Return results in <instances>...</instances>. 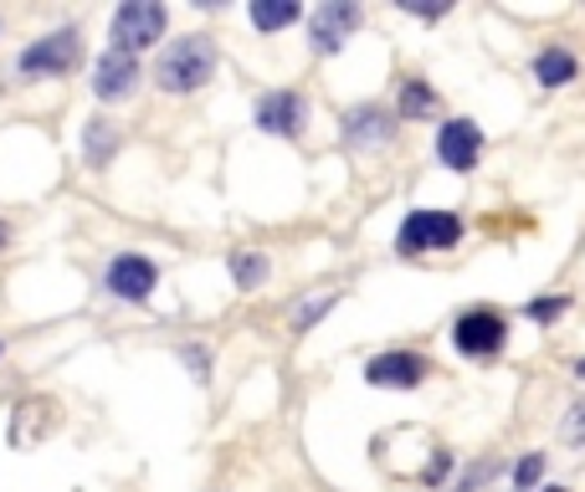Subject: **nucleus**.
<instances>
[{"label": "nucleus", "mask_w": 585, "mask_h": 492, "mask_svg": "<svg viewBox=\"0 0 585 492\" xmlns=\"http://www.w3.org/2000/svg\"><path fill=\"white\" fill-rule=\"evenodd\" d=\"M216 72V41L211 37H186V41H170L155 67V82L165 93H196L206 88Z\"/></svg>", "instance_id": "obj_1"}, {"label": "nucleus", "mask_w": 585, "mask_h": 492, "mask_svg": "<svg viewBox=\"0 0 585 492\" xmlns=\"http://www.w3.org/2000/svg\"><path fill=\"white\" fill-rule=\"evenodd\" d=\"M463 241V221L453 211H412L400 221V257H422V252H453Z\"/></svg>", "instance_id": "obj_2"}, {"label": "nucleus", "mask_w": 585, "mask_h": 492, "mask_svg": "<svg viewBox=\"0 0 585 492\" xmlns=\"http://www.w3.org/2000/svg\"><path fill=\"white\" fill-rule=\"evenodd\" d=\"M165 21H170V11L160 0H129V6H119V16H113V52L133 57L145 47H155L165 37Z\"/></svg>", "instance_id": "obj_3"}, {"label": "nucleus", "mask_w": 585, "mask_h": 492, "mask_svg": "<svg viewBox=\"0 0 585 492\" xmlns=\"http://www.w3.org/2000/svg\"><path fill=\"white\" fill-rule=\"evenodd\" d=\"M504 339H508V319L498 313V308H467L453 329V344L463 349L467 360H488V354H498Z\"/></svg>", "instance_id": "obj_4"}, {"label": "nucleus", "mask_w": 585, "mask_h": 492, "mask_svg": "<svg viewBox=\"0 0 585 492\" xmlns=\"http://www.w3.org/2000/svg\"><path fill=\"white\" fill-rule=\"evenodd\" d=\"M359 21H365V11H359L355 0H329V6H319V11L308 16V41H314V52L334 57L359 31Z\"/></svg>", "instance_id": "obj_5"}, {"label": "nucleus", "mask_w": 585, "mask_h": 492, "mask_svg": "<svg viewBox=\"0 0 585 492\" xmlns=\"http://www.w3.org/2000/svg\"><path fill=\"white\" fill-rule=\"evenodd\" d=\"M155 282H160V272H155V262L139 252H123L108 262V293L123 298V303H145L149 293H155Z\"/></svg>", "instance_id": "obj_6"}, {"label": "nucleus", "mask_w": 585, "mask_h": 492, "mask_svg": "<svg viewBox=\"0 0 585 492\" xmlns=\"http://www.w3.org/2000/svg\"><path fill=\"white\" fill-rule=\"evenodd\" d=\"M78 52H82V41H78V31L72 27H62V31H52V37H41V41H31L27 52H21V72H67V67L78 62Z\"/></svg>", "instance_id": "obj_7"}, {"label": "nucleus", "mask_w": 585, "mask_h": 492, "mask_svg": "<svg viewBox=\"0 0 585 492\" xmlns=\"http://www.w3.org/2000/svg\"><path fill=\"white\" fill-rule=\"evenodd\" d=\"M308 119V103L288 88H272V93L257 98V129L262 133H278V139H292Z\"/></svg>", "instance_id": "obj_8"}, {"label": "nucleus", "mask_w": 585, "mask_h": 492, "mask_svg": "<svg viewBox=\"0 0 585 492\" xmlns=\"http://www.w3.org/2000/svg\"><path fill=\"white\" fill-rule=\"evenodd\" d=\"M426 370H432V364H426L422 354L390 349V354H375V360L365 364V380H370V385H390V390H416L426 380Z\"/></svg>", "instance_id": "obj_9"}, {"label": "nucleus", "mask_w": 585, "mask_h": 492, "mask_svg": "<svg viewBox=\"0 0 585 492\" xmlns=\"http://www.w3.org/2000/svg\"><path fill=\"white\" fill-rule=\"evenodd\" d=\"M437 154L447 170H473L483 154V129L473 119H453V123H442L437 133Z\"/></svg>", "instance_id": "obj_10"}, {"label": "nucleus", "mask_w": 585, "mask_h": 492, "mask_svg": "<svg viewBox=\"0 0 585 492\" xmlns=\"http://www.w3.org/2000/svg\"><path fill=\"white\" fill-rule=\"evenodd\" d=\"M133 82H139V62L129 52H103L93 67V93L103 103H119V98L133 93Z\"/></svg>", "instance_id": "obj_11"}, {"label": "nucleus", "mask_w": 585, "mask_h": 492, "mask_svg": "<svg viewBox=\"0 0 585 492\" xmlns=\"http://www.w3.org/2000/svg\"><path fill=\"white\" fill-rule=\"evenodd\" d=\"M390 133V119L380 108H355L345 119V144H380Z\"/></svg>", "instance_id": "obj_12"}, {"label": "nucleus", "mask_w": 585, "mask_h": 492, "mask_svg": "<svg viewBox=\"0 0 585 492\" xmlns=\"http://www.w3.org/2000/svg\"><path fill=\"white\" fill-rule=\"evenodd\" d=\"M534 78L545 82V88H565L575 78V57L565 47H549V52L534 57Z\"/></svg>", "instance_id": "obj_13"}, {"label": "nucleus", "mask_w": 585, "mask_h": 492, "mask_svg": "<svg viewBox=\"0 0 585 492\" xmlns=\"http://www.w3.org/2000/svg\"><path fill=\"white\" fill-rule=\"evenodd\" d=\"M298 6H292V0H257L252 6V27L257 31H282V27H292V21H298Z\"/></svg>", "instance_id": "obj_14"}, {"label": "nucleus", "mask_w": 585, "mask_h": 492, "mask_svg": "<svg viewBox=\"0 0 585 492\" xmlns=\"http://www.w3.org/2000/svg\"><path fill=\"white\" fill-rule=\"evenodd\" d=\"M113 144H119V139H113V123H108V119H93V123H88V160L103 164L108 154H113Z\"/></svg>", "instance_id": "obj_15"}, {"label": "nucleus", "mask_w": 585, "mask_h": 492, "mask_svg": "<svg viewBox=\"0 0 585 492\" xmlns=\"http://www.w3.org/2000/svg\"><path fill=\"white\" fill-rule=\"evenodd\" d=\"M231 272H237L241 288H257V282L267 278V257H257V252H237V257H231Z\"/></svg>", "instance_id": "obj_16"}, {"label": "nucleus", "mask_w": 585, "mask_h": 492, "mask_svg": "<svg viewBox=\"0 0 585 492\" xmlns=\"http://www.w3.org/2000/svg\"><path fill=\"white\" fill-rule=\"evenodd\" d=\"M432 108H437V93L422 88V82H406V93H400V113L416 119V113H432Z\"/></svg>", "instance_id": "obj_17"}, {"label": "nucleus", "mask_w": 585, "mask_h": 492, "mask_svg": "<svg viewBox=\"0 0 585 492\" xmlns=\"http://www.w3.org/2000/svg\"><path fill=\"white\" fill-rule=\"evenodd\" d=\"M539 472H545V456H539V452H529L519 466H514V492L534 488V482H539Z\"/></svg>", "instance_id": "obj_18"}, {"label": "nucleus", "mask_w": 585, "mask_h": 492, "mask_svg": "<svg viewBox=\"0 0 585 492\" xmlns=\"http://www.w3.org/2000/svg\"><path fill=\"white\" fill-rule=\"evenodd\" d=\"M329 308H334V293H324L319 303H304L298 313H292V329H314V323H319L324 313H329Z\"/></svg>", "instance_id": "obj_19"}, {"label": "nucleus", "mask_w": 585, "mask_h": 492, "mask_svg": "<svg viewBox=\"0 0 585 492\" xmlns=\"http://www.w3.org/2000/svg\"><path fill=\"white\" fill-rule=\"evenodd\" d=\"M565 308H571V298H534V303H529V319H534V323H549V319H559Z\"/></svg>", "instance_id": "obj_20"}, {"label": "nucleus", "mask_w": 585, "mask_h": 492, "mask_svg": "<svg viewBox=\"0 0 585 492\" xmlns=\"http://www.w3.org/2000/svg\"><path fill=\"white\" fill-rule=\"evenodd\" d=\"M493 472H498V462H478V466H473V472H463V482H457L453 492H478L483 482L493 478Z\"/></svg>", "instance_id": "obj_21"}, {"label": "nucleus", "mask_w": 585, "mask_h": 492, "mask_svg": "<svg viewBox=\"0 0 585 492\" xmlns=\"http://www.w3.org/2000/svg\"><path fill=\"white\" fill-rule=\"evenodd\" d=\"M565 441L585 446V400H581V405H571V415H565Z\"/></svg>", "instance_id": "obj_22"}, {"label": "nucleus", "mask_w": 585, "mask_h": 492, "mask_svg": "<svg viewBox=\"0 0 585 492\" xmlns=\"http://www.w3.org/2000/svg\"><path fill=\"white\" fill-rule=\"evenodd\" d=\"M447 466H453V456H447V452H437V456H432V462H426L422 482H426V488H437V482L447 478Z\"/></svg>", "instance_id": "obj_23"}, {"label": "nucleus", "mask_w": 585, "mask_h": 492, "mask_svg": "<svg viewBox=\"0 0 585 492\" xmlns=\"http://www.w3.org/2000/svg\"><path fill=\"white\" fill-rule=\"evenodd\" d=\"M6 241H11V227H6V221H0V252H6Z\"/></svg>", "instance_id": "obj_24"}, {"label": "nucleus", "mask_w": 585, "mask_h": 492, "mask_svg": "<svg viewBox=\"0 0 585 492\" xmlns=\"http://www.w3.org/2000/svg\"><path fill=\"white\" fill-rule=\"evenodd\" d=\"M575 374H581V380H585V360H581V364H575Z\"/></svg>", "instance_id": "obj_25"}]
</instances>
